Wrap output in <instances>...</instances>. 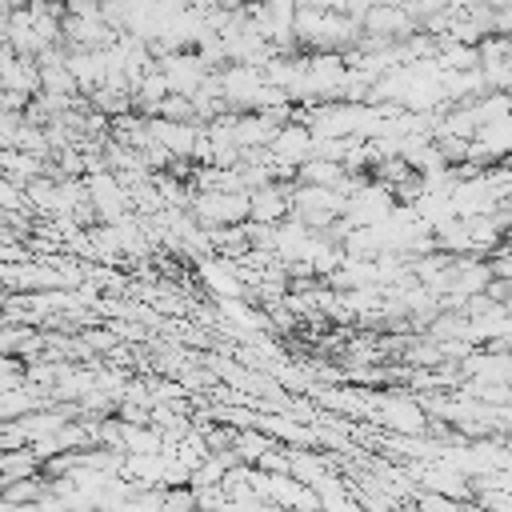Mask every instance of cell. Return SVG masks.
Here are the masks:
<instances>
[{
	"mask_svg": "<svg viewBox=\"0 0 512 512\" xmlns=\"http://www.w3.org/2000/svg\"><path fill=\"white\" fill-rule=\"evenodd\" d=\"M380 420H388V424L400 428V432H420V428H424V412H420V404H412V400H388V404L380 408Z\"/></svg>",
	"mask_w": 512,
	"mask_h": 512,
	"instance_id": "6da1fadb",
	"label": "cell"
}]
</instances>
